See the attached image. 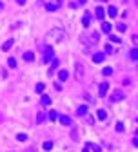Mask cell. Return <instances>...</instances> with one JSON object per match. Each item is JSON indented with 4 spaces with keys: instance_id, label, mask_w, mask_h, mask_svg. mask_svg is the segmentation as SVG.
<instances>
[{
    "instance_id": "1",
    "label": "cell",
    "mask_w": 138,
    "mask_h": 152,
    "mask_svg": "<svg viewBox=\"0 0 138 152\" xmlns=\"http://www.w3.org/2000/svg\"><path fill=\"white\" fill-rule=\"evenodd\" d=\"M64 38H66V35H64L62 29H51V31L47 33V40H49V42H62Z\"/></svg>"
},
{
    "instance_id": "2",
    "label": "cell",
    "mask_w": 138,
    "mask_h": 152,
    "mask_svg": "<svg viewBox=\"0 0 138 152\" xmlns=\"http://www.w3.org/2000/svg\"><path fill=\"white\" fill-rule=\"evenodd\" d=\"M74 73H76V80H84V64L82 62L74 64Z\"/></svg>"
},
{
    "instance_id": "3",
    "label": "cell",
    "mask_w": 138,
    "mask_h": 152,
    "mask_svg": "<svg viewBox=\"0 0 138 152\" xmlns=\"http://www.w3.org/2000/svg\"><path fill=\"white\" fill-rule=\"evenodd\" d=\"M120 100H124V92H122L120 89H116V91L111 94V102H120Z\"/></svg>"
},
{
    "instance_id": "4",
    "label": "cell",
    "mask_w": 138,
    "mask_h": 152,
    "mask_svg": "<svg viewBox=\"0 0 138 152\" xmlns=\"http://www.w3.org/2000/svg\"><path fill=\"white\" fill-rule=\"evenodd\" d=\"M53 60V47H45L44 49V62Z\"/></svg>"
},
{
    "instance_id": "5",
    "label": "cell",
    "mask_w": 138,
    "mask_h": 152,
    "mask_svg": "<svg viewBox=\"0 0 138 152\" xmlns=\"http://www.w3.org/2000/svg\"><path fill=\"white\" fill-rule=\"evenodd\" d=\"M104 60H105V53H95L93 54V62L95 64H102Z\"/></svg>"
},
{
    "instance_id": "6",
    "label": "cell",
    "mask_w": 138,
    "mask_h": 152,
    "mask_svg": "<svg viewBox=\"0 0 138 152\" xmlns=\"http://www.w3.org/2000/svg\"><path fill=\"white\" fill-rule=\"evenodd\" d=\"M60 2H62V0H56V2H47V4H45V9H47V11H56Z\"/></svg>"
},
{
    "instance_id": "7",
    "label": "cell",
    "mask_w": 138,
    "mask_h": 152,
    "mask_svg": "<svg viewBox=\"0 0 138 152\" xmlns=\"http://www.w3.org/2000/svg\"><path fill=\"white\" fill-rule=\"evenodd\" d=\"M95 16H96L98 20H104V16H105V11H104L102 5H98V7H96V11H95Z\"/></svg>"
},
{
    "instance_id": "8",
    "label": "cell",
    "mask_w": 138,
    "mask_h": 152,
    "mask_svg": "<svg viewBox=\"0 0 138 152\" xmlns=\"http://www.w3.org/2000/svg\"><path fill=\"white\" fill-rule=\"evenodd\" d=\"M107 91H109V83H107V81H104V83H100V89H98L100 96H105V94H107Z\"/></svg>"
},
{
    "instance_id": "9",
    "label": "cell",
    "mask_w": 138,
    "mask_h": 152,
    "mask_svg": "<svg viewBox=\"0 0 138 152\" xmlns=\"http://www.w3.org/2000/svg\"><path fill=\"white\" fill-rule=\"evenodd\" d=\"M58 119H60V123H62V125H66V127H69V125H71V118H69V116H66V114L58 116Z\"/></svg>"
},
{
    "instance_id": "10",
    "label": "cell",
    "mask_w": 138,
    "mask_h": 152,
    "mask_svg": "<svg viewBox=\"0 0 138 152\" xmlns=\"http://www.w3.org/2000/svg\"><path fill=\"white\" fill-rule=\"evenodd\" d=\"M107 15H109L111 18H114V16L118 15V9H116L114 5H109V7H107Z\"/></svg>"
},
{
    "instance_id": "11",
    "label": "cell",
    "mask_w": 138,
    "mask_h": 152,
    "mask_svg": "<svg viewBox=\"0 0 138 152\" xmlns=\"http://www.w3.org/2000/svg\"><path fill=\"white\" fill-rule=\"evenodd\" d=\"M13 42H15L13 38H9L7 42H4V43H2V51H9V49L13 47Z\"/></svg>"
},
{
    "instance_id": "12",
    "label": "cell",
    "mask_w": 138,
    "mask_h": 152,
    "mask_svg": "<svg viewBox=\"0 0 138 152\" xmlns=\"http://www.w3.org/2000/svg\"><path fill=\"white\" fill-rule=\"evenodd\" d=\"M102 31L105 35H111V24L109 22H102Z\"/></svg>"
},
{
    "instance_id": "13",
    "label": "cell",
    "mask_w": 138,
    "mask_h": 152,
    "mask_svg": "<svg viewBox=\"0 0 138 152\" xmlns=\"http://www.w3.org/2000/svg\"><path fill=\"white\" fill-rule=\"evenodd\" d=\"M76 114H78V116H85V114H87V105H80V107L76 109Z\"/></svg>"
},
{
    "instance_id": "14",
    "label": "cell",
    "mask_w": 138,
    "mask_h": 152,
    "mask_svg": "<svg viewBox=\"0 0 138 152\" xmlns=\"http://www.w3.org/2000/svg\"><path fill=\"white\" fill-rule=\"evenodd\" d=\"M67 76H69V73H67V71H64V69H62V71L58 73V80H60V81H66V80H67Z\"/></svg>"
},
{
    "instance_id": "15",
    "label": "cell",
    "mask_w": 138,
    "mask_h": 152,
    "mask_svg": "<svg viewBox=\"0 0 138 152\" xmlns=\"http://www.w3.org/2000/svg\"><path fill=\"white\" fill-rule=\"evenodd\" d=\"M89 22H91V16H89V13H87V15H84V18H82L84 27H89Z\"/></svg>"
},
{
    "instance_id": "16",
    "label": "cell",
    "mask_w": 138,
    "mask_h": 152,
    "mask_svg": "<svg viewBox=\"0 0 138 152\" xmlns=\"http://www.w3.org/2000/svg\"><path fill=\"white\" fill-rule=\"evenodd\" d=\"M33 58H34L33 53H29V51H27V53H24V60H26V62H33Z\"/></svg>"
},
{
    "instance_id": "17",
    "label": "cell",
    "mask_w": 138,
    "mask_h": 152,
    "mask_svg": "<svg viewBox=\"0 0 138 152\" xmlns=\"http://www.w3.org/2000/svg\"><path fill=\"white\" fill-rule=\"evenodd\" d=\"M44 89H45V85H44V83H36V87H34V91H36L38 94H42V92H44Z\"/></svg>"
},
{
    "instance_id": "18",
    "label": "cell",
    "mask_w": 138,
    "mask_h": 152,
    "mask_svg": "<svg viewBox=\"0 0 138 152\" xmlns=\"http://www.w3.org/2000/svg\"><path fill=\"white\" fill-rule=\"evenodd\" d=\"M87 147H89V149H93V152H102V149H100V147H98L96 143H89Z\"/></svg>"
},
{
    "instance_id": "19",
    "label": "cell",
    "mask_w": 138,
    "mask_h": 152,
    "mask_svg": "<svg viewBox=\"0 0 138 152\" xmlns=\"http://www.w3.org/2000/svg\"><path fill=\"white\" fill-rule=\"evenodd\" d=\"M56 67H58V60H53V62H51V69H49V74H53V71H55Z\"/></svg>"
},
{
    "instance_id": "20",
    "label": "cell",
    "mask_w": 138,
    "mask_h": 152,
    "mask_svg": "<svg viewBox=\"0 0 138 152\" xmlns=\"http://www.w3.org/2000/svg\"><path fill=\"white\" fill-rule=\"evenodd\" d=\"M42 147H44V150H45V152L51 150V149H53V141H45V143H44Z\"/></svg>"
},
{
    "instance_id": "21",
    "label": "cell",
    "mask_w": 138,
    "mask_h": 152,
    "mask_svg": "<svg viewBox=\"0 0 138 152\" xmlns=\"http://www.w3.org/2000/svg\"><path fill=\"white\" fill-rule=\"evenodd\" d=\"M7 65H9L11 69H15V67H16V60H15V58H9V60H7Z\"/></svg>"
},
{
    "instance_id": "22",
    "label": "cell",
    "mask_w": 138,
    "mask_h": 152,
    "mask_svg": "<svg viewBox=\"0 0 138 152\" xmlns=\"http://www.w3.org/2000/svg\"><path fill=\"white\" fill-rule=\"evenodd\" d=\"M42 105H51V98L49 96H42Z\"/></svg>"
},
{
    "instance_id": "23",
    "label": "cell",
    "mask_w": 138,
    "mask_h": 152,
    "mask_svg": "<svg viewBox=\"0 0 138 152\" xmlns=\"http://www.w3.org/2000/svg\"><path fill=\"white\" fill-rule=\"evenodd\" d=\"M44 119H45V114H44V112H38V116H36V123H42Z\"/></svg>"
},
{
    "instance_id": "24",
    "label": "cell",
    "mask_w": 138,
    "mask_h": 152,
    "mask_svg": "<svg viewBox=\"0 0 138 152\" xmlns=\"http://www.w3.org/2000/svg\"><path fill=\"white\" fill-rule=\"evenodd\" d=\"M105 118H107V112H105L104 109H100V111H98V119H105Z\"/></svg>"
},
{
    "instance_id": "25",
    "label": "cell",
    "mask_w": 138,
    "mask_h": 152,
    "mask_svg": "<svg viewBox=\"0 0 138 152\" xmlns=\"http://www.w3.org/2000/svg\"><path fill=\"white\" fill-rule=\"evenodd\" d=\"M131 58H133L135 62H138V49H133V51H131Z\"/></svg>"
},
{
    "instance_id": "26",
    "label": "cell",
    "mask_w": 138,
    "mask_h": 152,
    "mask_svg": "<svg viewBox=\"0 0 138 152\" xmlns=\"http://www.w3.org/2000/svg\"><path fill=\"white\" fill-rule=\"evenodd\" d=\"M102 73H104V76H111V74H113V69H111V67H105Z\"/></svg>"
},
{
    "instance_id": "27",
    "label": "cell",
    "mask_w": 138,
    "mask_h": 152,
    "mask_svg": "<svg viewBox=\"0 0 138 152\" xmlns=\"http://www.w3.org/2000/svg\"><path fill=\"white\" fill-rule=\"evenodd\" d=\"M109 40L114 42V43H118V42H120V36H116V35H109Z\"/></svg>"
},
{
    "instance_id": "28",
    "label": "cell",
    "mask_w": 138,
    "mask_h": 152,
    "mask_svg": "<svg viewBox=\"0 0 138 152\" xmlns=\"http://www.w3.org/2000/svg\"><path fill=\"white\" fill-rule=\"evenodd\" d=\"M116 29H118L120 33H124V31L127 29V26H125V24H118V26H116Z\"/></svg>"
},
{
    "instance_id": "29",
    "label": "cell",
    "mask_w": 138,
    "mask_h": 152,
    "mask_svg": "<svg viewBox=\"0 0 138 152\" xmlns=\"http://www.w3.org/2000/svg\"><path fill=\"white\" fill-rule=\"evenodd\" d=\"M16 140H18V141H26V140H27V136H26L24 132H20V134L16 136Z\"/></svg>"
},
{
    "instance_id": "30",
    "label": "cell",
    "mask_w": 138,
    "mask_h": 152,
    "mask_svg": "<svg viewBox=\"0 0 138 152\" xmlns=\"http://www.w3.org/2000/svg\"><path fill=\"white\" fill-rule=\"evenodd\" d=\"M116 130H118V132H124V123L118 121V123H116Z\"/></svg>"
},
{
    "instance_id": "31",
    "label": "cell",
    "mask_w": 138,
    "mask_h": 152,
    "mask_svg": "<svg viewBox=\"0 0 138 152\" xmlns=\"http://www.w3.org/2000/svg\"><path fill=\"white\" fill-rule=\"evenodd\" d=\"M56 118H58V114L55 112V111H51V112H49V119H56Z\"/></svg>"
},
{
    "instance_id": "32",
    "label": "cell",
    "mask_w": 138,
    "mask_h": 152,
    "mask_svg": "<svg viewBox=\"0 0 138 152\" xmlns=\"http://www.w3.org/2000/svg\"><path fill=\"white\" fill-rule=\"evenodd\" d=\"M133 43L138 45V35H133Z\"/></svg>"
},
{
    "instance_id": "33",
    "label": "cell",
    "mask_w": 138,
    "mask_h": 152,
    "mask_svg": "<svg viewBox=\"0 0 138 152\" xmlns=\"http://www.w3.org/2000/svg\"><path fill=\"white\" fill-rule=\"evenodd\" d=\"M111 51H113V47H111V45L107 43V45H105V53H111Z\"/></svg>"
},
{
    "instance_id": "34",
    "label": "cell",
    "mask_w": 138,
    "mask_h": 152,
    "mask_svg": "<svg viewBox=\"0 0 138 152\" xmlns=\"http://www.w3.org/2000/svg\"><path fill=\"white\" fill-rule=\"evenodd\" d=\"M133 145H135V147H138V138H135V140H133Z\"/></svg>"
},
{
    "instance_id": "35",
    "label": "cell",
    "mask_w": 138,
    "mask_h": 152,
    "mask_svg": "<svg viewBox=\"0 0 138 152\" xmlns=\"http://www.w3.org/2000/svg\"><path fill=\"white\" fill-rule=\"evenodd\" d=\"M16 2H18V5H24L26 4V0H16Z\"/></svg>"
},
{
    "instance_id": "36",
    "label": "cell",
    "mask_w": 138,
    "mask_h": 152,
    "mask_svg": "<svg viewBox=\"0 0 138 152\" xmlns=\"http://www.w3.org/2000/svg\"><path fill=\"white\" fill-rule=\"evenodd\" d=\"M78 4H80V5H84V4H85V0H78Z\"/></svg>"
},
{
    "instance_id": "37",
    "label": "cell",
    "mask_w": 138,
    "mask_h": 152,
    "mask_svg": "<svg viewBox=\"0 0 138 152\" xmlns=\"http://www.w3.org/2000/svg\"><path fill=\"white\" fill-rule=\"evenodd\" d=\"M84 152H89V147H85V149H84Z\"/></svg>"
},
{
    "instance_id": "38",
    "label": "cell",
    "mask_w": 138,
    "mask_h": 152,
    "mask_svg": "<svg viewBox=\"0 0 138 152\" xmlns=\"http://www.w3.org/2000/svg\"><path fill=\"white\" fill-rule=\"evenodd\" d=\"M2 7H4V4H2V2H0V9H2Z\"/></svg>"
},
{
    "instance_id": "39",
    "label": "cell",
    "mask_w": 138,
    "mask_h": 152,
    "mask_svg": "<svg viewBox=\"0 0 138 152\" xmlns=\"http://www.w3.org/2000/svg\"><path fill=\"white\" fill-rule=\"evenodd\" d=\"M136 136H138V129H136Z\"/></svg>"
},
{
    "instance_id": "40",
    "label": "cell",
    "mask_w": 138,
    "mask_h": 152,
    "mask_svg": "<svg viewBox=\"0 0 138 152\" xmlns=\"http://www.w3.org/2000/svg\"><path fill=\"white\" fill-rule=\"evenodd\" d=\"M122 2H127V0H122Z\"/></svg>"
},
{
    "instance_id": "41",
    "label": "cell",
    "mask_w": 138,
    "mask_h": 152,
    "mask_svg": "<svg viewBox=\"0 0 138 152\" xmlns=\"http://www.w3.org/2000/svg\"><path fill=\"white\" fill-rule=\"evenodd\" d=\"M100 2H104V0H100Z\"/></svg>"
},
{
    "instance_id": "42",
    "label": "cell",
    "mask_w": 138,
    "mask_h": 152,
    "mask_svg": "<svg viewBox=\"0 0 138 152\" xmlns=\"http://www.w3.org/2000/svg\"><path fill=\"white\" fill-rule=\"evenodd\" d=\"M136 121H138V118H136Z\"/></svg>"
}]
</instances>
